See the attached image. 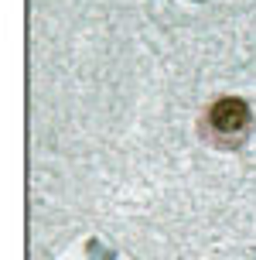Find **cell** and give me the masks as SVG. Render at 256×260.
I'll use <instances>...</instances> for the list:
<instances>
[{
    "instance_id": "obj_1",
    "label": "cell",
    "mask_w": 256,
    "mask_h": 260,
    "mask_svg": "<svg viewBox=\"0 0 256 260\" xmlns=\"http://www.w3.org/2000/svg\"><path fill=\"white\" fill-rule=\"evenodd\" d=\"M253 130V110L239 96H218L205 106L198 120V134L218 151H236Z\"/></svg>"
}]
</instances>
